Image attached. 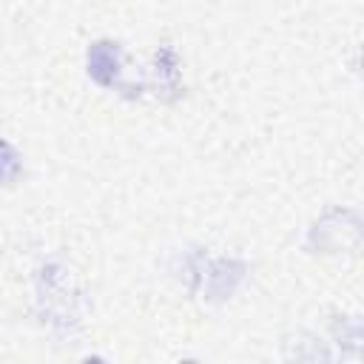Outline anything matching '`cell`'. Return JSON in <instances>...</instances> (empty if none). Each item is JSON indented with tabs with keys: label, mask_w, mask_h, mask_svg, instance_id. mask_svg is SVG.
Here are the masks:
<instances>
[{
	"label": "cell",
	"mask_w": 364,
	"mask_h": 364,
	"mask_svg": "<svg viewBox=\"0 0 364 364\" xmlns=\"http://www.w3.org/2000/svg\"><path fill=\"white\" fill-rule=\"evenodd\" d=\"M17 173H20V156L14 154V148L9 142L0 139V185L11 182Z\"/></svg>",
	"instance_id": "obj_1"
}]
</instances>
